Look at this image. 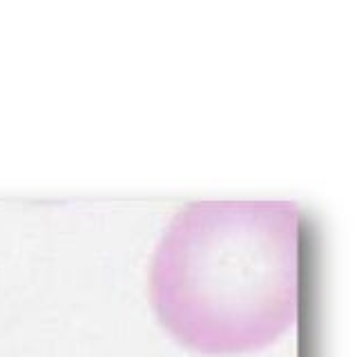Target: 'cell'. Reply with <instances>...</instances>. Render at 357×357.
Masks as SVG:
<instances>
[{
    "instance_id": "6da1fadb",
    "label": "cell",
    "mask_w": 357,
    "mask_h": 357,
    "mask_svg": "<svg viewBox=\"0 0 357 357\" xmlns=\"http://www.w3.org/2000/svg\"><path fill=\"white\" fill-rule=\"evenodd\" d=\"M299 243L301 210L293 201H192L152 252V312L195 353L261 351L297 324Z\"/></svg>"
}]
</instances>
